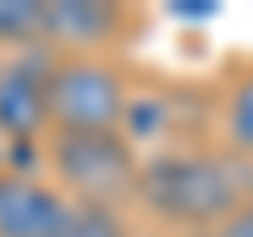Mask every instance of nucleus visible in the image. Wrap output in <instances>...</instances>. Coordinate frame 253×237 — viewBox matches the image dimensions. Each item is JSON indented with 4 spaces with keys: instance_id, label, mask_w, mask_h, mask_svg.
<instances>
[{
    "instance_id": "obj_11",
    "label": "nucleus",
    "mask_w": 253,
    "mask_h": 237,
    "mask_svg": "<svg viewBox=\"0 0 253 237\" xmlns=\"http://www.w3.org/2000/svg\"><path fill=\"white\" fill-rule=\"evenodd\" d=\"M9 165H30V161H21V157H17V148H13L9 140L0 136V170H9Z\"/></svg>"
},
{
    "instance_id": "obj_3",
    "label": "nucleus",
    "mask_w": 253,
    "mask_h": 237,
    "mask_svg": "<svg viewBox=\"0 0 253 237\" xmlns=\"http://www.w3.org/2000/svg\"><path fill=\"white\" fill-rule=\"evenodd\" d=\"M126 106L131 81L106 55H55L46 85L51 131H123Z\"/></svg>"
},
{
    "instance_id": "obj_5",
    "label": "nucleus",
    "mask_w": 253,
    "mask_h": 237,
    "mask_svg": "<svg viewBox=\"0 0 253 237\" xmlns=\"http://www.w3.org/2000/svg\"><path fill=\"white\" fill-rule=\"evenodd\" d=\"M131 13L106 0H46L42 43L51 55H106L123 38Z\"/></svg>"
},
{
    "instance_id": "obj_8",
    "label": "nucleus",
    "mask_w": 253,
    "mask_h": 237,
    "mask_svg": "<svg viewBox=\"0 0 253 237\" xmlns=\"http://www.w3.org/2000/svg\"><path fill=\"white\" fill-rule=\"evenodd\" d=\"M42 21H46V0H0V55L46 51Z\"/></svg>"
},
{
    "instance_id": "obj_10",
    "label": "nucleus",
    "mask_w": 253,
    "mask_h": 237,
    "mask_svg": "<svg viewBox=\"0 0 253 237\" xmlns=\"http://www.w3.org/2000/svg\"><path fill=\"white\" fill-rule=\"evenodd\" d=\"M199 237H253V208H236L228 220H219L215 229H207Z\"/></svg>"
},
{
    "instance_id": "obj_4",
    "label": "nucleus",
    "mask_w": 253,
    "mask_h": 237,
    "mask_svg": "<svg viewBox=\"0 0 253 237\" xmlns=\"http://www.w3.org/2000/svg\"><path fill=\"white\" fill-rule=\"evenodd\" d=\"M51 51L0 55V136L17 148L21 161L38 165L46 131V85H51Z\"/></svg>"
},
{
    "instance_id": "obj_7",
    "label": "nucleus",
    "mask_w": 253,
    "mask_h": 237,
    "mask_svg": "<svg viewBox=\"0 0 253 237\" xmlns=\"http://www.w3.org/2000/svg\"><path fill=\"white\" fill-rule=\"evenodd\" d=\"M215 123H219V140L228 157L253 165V64L228 76L224 93L215 102Z\"/></svg>"
},
{
    "instance_id": "obj_12",
    "label": "nucleus",
    "mask_w": 253,
    "mask_h": 237,
    "mask_svg": "<svg viewBox=\"0 0 253 237\" xmlns=\"http://www.w3.org/2000/svg\"><path fill=\"white\" fill-rule=\"evenodd\" d=\"M245 208H253V165H249V186H245Z\"/></svg>"
},
{
    "instance_id": "obj_2",
    "label": "nucleus",
    "mask_w": 253,
    "mask_h": 237,
    "mask_svg": "<svg viewBox=\"0 0 253 237\" xmlns=\"http://www.w3.org/2000/svg\"><path fill=\"white\" fill-rule=\"evenodd\" d=\"M139 148L123 131H51L38 148V170L76 203L135 208Z\"/></svg>"
},
{
    "instance_id": "obj_6",
    "label": "nucleus",
    "mask_w": 253,
    "mask_h": 237,
    "mask_svg": "<svg viewBox=\"0 0 253 237\" xmlns=\"http://www.w3.org/2000/svg\"><path fill=\"white\" fill-rule=\"evenodd\" d=\"M68 212V195L38 165L0 170V237H51Z\"/></svg>"
},
{
    "instance_id": "obj_9",
    "label": "nucleus",
    "mask_w": 253,
    "mask_h": 237,
    "mask_svg": "<svg viewBox=\"0 0 253 237\" xmlns=\"http://www.w3.org/2000/svg\"><path fill=\"white\" fill-rule=\"evenodd\" d=\"M51 237H135V229H131V212L123 208L68 199V212L59 216Z\"/></svg>"
},
{
    "instance_id": "obj_1",
    "label": "nucleus",
    "mask_w": 253,
    "mask_h": 237,
    "mask_svg": "<svg viewBox=\"0 0 253 237\" xmlns=\"http://www.w3.org/2000/svg\"><path fill=\"white\" fill-rule=\"evenodd\" d=\"M249 165L219 144H173L144 153L135 186V212L181 237H199L245 208Z\"/></svg>"
}]
</instances>
